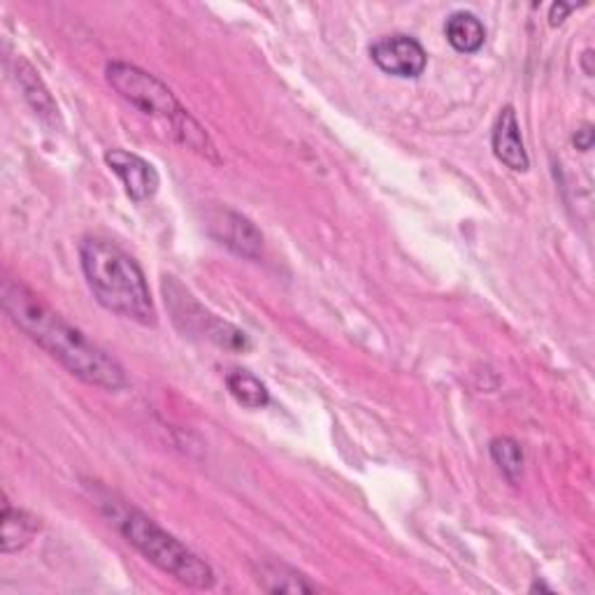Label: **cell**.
Returning <instances> with one entry per match:
<instances>
[{"label":"cell","mask_w":595,"mask_h":595,"mask_svg":"<svg viewBox=\"0 0 595 595\" xmlns=\"http://www.w3.org/2000/svg\"><path fill=\"white\" fill-rule=\"evenodd\" d=\"M0 301L10 322L77 379L105 392H119L128 384L126 370L117 358H112L82 331L67 324L24 282L6 280L0 289Z\"/></svg>","instance_id":"cell-1"},{"label":"cell","mask_w":595,"mask_h":595,"mask_svg":"<svg viewBox=\"0 0 595 595\" xmlns=\"http://www.w3.org/2000/svg\"><path fill=\"white\" fill-rule=\"evenodd\" d=\"M80 259L91 293L107 312L143 326L156 324V307L145 272L119 244L105 238H84Z\"/></svg>","instance_id":"cell-2"},{"label":"cell","mask_w":595,"mask_h":595,"mask_svg":"<svg viewBox=\"0 0 595 595\" xmlns=\"http://www.w3.org/2000/svg\"><path fill=\"white\" fill-rule=\"evenodd\" d=\"M112 519L131 546L179 584L200 591L215 586V570L147 514L124 508L114 512Z\"/></svg>","instance_id":"cell-3"},{"label":"cell","mask_w":595,"mask_h":595,"mask_svg":"<svg viewBox=\"0 0 595 595\" xmlns=\"http://www.w3.org/2000/svg\"><path fill=\"white\" fill-rule=\"evenodd\" d=\"M105 77L109 86L117 91L124 101H128L133 107H137L145 114H152V117L175 124L179 117H185L187 114V109L179 105L173 91L161 80L143 71V67L122 63V61H112L107 65Z\"/></svg>","instance_id":"cell-4"},{"label":"cell","mask_w":595,"mask_h":595,"mask_svg":"<svg viewBox=\"0 0 595 595\" xmlns=\"http://www.w3.org/2000/svg\"><path fill=\"white\" fill-rule=\"evenodd\" d=\"M164 293H166V303L170 305L173 314H175V322H185V331H194V333H200L208 340H212L215 345L223 347V349H233V352H247L251 345H249V337L238 331L236 326H231L228 322H221V319H217L215 314L205 312L200 305H198V316H194L189 312V307L185 305V301H181L179 295V284L173 280V278H166L164 282Z\"/></svg>","instance_id":"cell-5"},{"label":"cell","mask_w":595,"mask_h":595,"mask_svg":"<svg viewBox=\"0 0 595 595\" xmlns=\"http://www.w3.org/2000/svg\"><path fill=\"white\" fill-rule=\"evenodd\" d=\"M370 56L384 73L405 80L419 77L428 63V54L421 48V42L403 33L379 38L370 48Z\"/></svg>","instance_id":"cell-6"},{"label":"cell","mask_w":595,"mask_h":595,"mask_svg":"<svg viewBox=\"0 0 595 595\" xmlns=\"http://www.w3.org/2000/svg\"><path fill=\"white\" fill-rule=\"evenodd\" d=\"M105 164L122 179L126 194L135 202L149 200L158 191V185H161V177H158L156 168L149 161H145L143 156H137L133 152L109 149L105 154Z\"/></svg>","instance_id":"cell-7"},{"label":"cell","mask_w":595,"mask_h":595,"mask_svg":"<svg viewBox=\"0 0 595 595\" xmlns=\"http://www.w3.org/2000/svg\"><path fill=\"white\" fill-rule=\"evenodd\" d=\"M212 236L228 249H233L236 254L247 259H257L263 247V236L259 233V228L247 217L231 210H223L212 219Z\"/></svg>","instance_id":"cell-8"},{"label":"cell","mask_w":595,"mask_h":595,"mask_svg":"<svg viewBox=\"0 0 595 595\" xmlns=\"http://www.w3.org/2000/svg\"><path fill=\"white\" fill-rule=\"evenodd\" d=\"M493 154L500 164H505L514 173H525L531 168L529 152L521 140V126L514 107H505L498 114L493 126Z\"/></svg>","instance_id":"cell-9"},{"label":"cell","mask_w":595,"mask_h":595,"mask_svg":"<svg viewBox=\"0 0 595 595\" xmlns=\"http://www.w3.org/2000/svg\"><path fill=\"white\" fill-rule=\"evenodd\" d=\"M40 529L42 523L38 516L24 510H14L8 500L3 502V531H0V549H3V554H14L31 544Z\"/></svg>","instance_id":"cell-10"},{"label":"cell","mask_w":595,"mask_h":595,"mask_svg":"<svg viewBox=\"0 0 595 595\" xmlns=\"http://www.w3.org/2000/svg\"><path fill=\"white\" fill-rule=\"evenodd\" d=\"M445 35H447L451 48L461 54L479 52L487 40L484 24L472 12H453L447 19Z\"/></svg>","instance_id":"cell-11"},{"label":"cell","mask_w":595,"mask_h":595,"mask_svg":"<svg viewBox=\"0 0 595 595\" xmlns=\"http://www.w3.org/2000/svg\"><path fill=\"white\" fill-rule=\"evenodd\" d=\"M257 582L268 593H314L316 588L293 567L265 561L257 570Z\"/></svg>","instance_id":"cell-12"},{"label":"cell","mask_w":595,"mask_h":595,"mask_svg":"<svg viewBox=\"0 0 595 595\" xmlns=\"http://www.w3.org/2000/svg\"><path fill=\"white\" fill-rule=\"evenodd\" d=\"M17 82L21 84V88H24L29 103L33 105V109L40 114V117H48V119L56 117L59 109L50 96V91L44 88L42 80L33 71L31 63H27L24 59H19V63H17Z\"/></svg>","instance_id":"cell-13"},{"label":"cell","mask_w":595,"mask_h":595,"mask_svg":"<svg viewBox=\"0 0 595 595\" xmlns=\"http://www.w3.org/2000/svg\"><path fill=\"white\" fill-rule=\"evenodd\" d=\"M226 386L228 392H231V396L236 398V403H240L242 407H249V409H261L270 403V394L265 384L249 375L244 370H233L231 375L226 377Z\"/></svg>","instance_id":"cell-14"},{"label":"cell","mask_w":595,"mask_h":595,"mask_svg":"<svg viewBox=\"0 0 595 595\" xmlns=\"http://www.w3.org/2000/svg\"><path fill=\"white\" fill-rule=\"evenodd\" d=\"M489 449H491V459L495 461L500 472L505 474L512 484H516L523 474V451L519 442L512 438H505V435H500V438L491 440Z\"/></svg>","instance_id":"cell-15"},{"label":"cell","mask_w":595,"mask_h":595,"mask_svg":"<svg viewBox=\"0 0 595 595\" xmlns=\"http://www.w3.org/2000/svg\"><path fill=\"white\" fill-rule=\"evenodd\" d=\"M575 8H577V6L554 3V6H552V10H549V24H552V27H561L563 21H565V17H567L572 10H575Z\"/></svg>","instance_id":"cell-16"},{"label":"cell","mask_w":595,"mask_h":595,"mask_svg":"<svg viewBox=\"0 0 595 595\" xmlns=\"http://www.w3.org/2000/svg\"><path fill=\"white\" fill-rule=\"evenodd\" d=\"M572 143H575L577 149L588 152V149L593 147V128H591L588 124H586L584 128H580V131L575 133V137H572Z\"/></svg>","instance_id":"cell-17"},{"label":"cell","mask_w":595,"mask_h":595,"mask_svg":"<svg viewBox=\"0 0 595 595\" xmlns=\"http://www.w3.org/2000/svg\"><path fill=\"white\" fill-rule=\"evenodd\" d=\"M593 59V52H584V59H582V63H584V73L591 77L593 75V67H591V61Z\"/></svg>","instance_id":"cell-18"}]
</instances>
